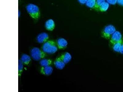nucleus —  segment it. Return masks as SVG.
Returning a JSON list of instances; mask_svg holds the SVG:
<instances>
[{
	"label": "nucleus",
	"mask_w": 123,
	"mask_h": 92,
	"mask_svg": "<svg viewBox=\"0 0 123 92\" xmlns=\"http://www.w3.org/2000/svg\"><path fill=\"white\" fill-rule=\"evenodd\" d=\"M60 57L65 64L68 63L72 58L71 54L68 52H65L62 54L60 56Z\"/></svg>",
	"instance_id": "9b49d317"
},
{
	"label": "nucleus",
	"mask_w": 123,
	"mask_h": 92,
	"mask_svg": "<svg viewBox=\"0 0 123 92\" xmlns=\"http://www.w3.org/2000/svg\"><path fill=\"white\" fill-rule=\"evenodd\" d=\"M117 3L119 5L123 6V0H117Z\"/></svg>",
	"instance_id": "aec40b11"
},
{
	"label": "nucleus",
	"mask_w": 123,
	"mask_h": 92,
	"mask_svg": "<svg viewBox=\"0 0 123 92\" xmlns=\"http://www.w3.org/2000/svg\"><path fill=\"white\" fill-rule=\"evenodd\" d=\"M105 2V0H96V4L93 9L97 10H98L100 6Z\"/></svg>",
	"instance_id": "a211bd4d"
},
{
	"label": "nucleus",
	"mask_w": 123,
	"mask_h": 92,
	"mask_svg": "<svg viewBox=\"0 0 123 92\" xmlns=\"http://www.w3.org/2000/svg\"><path fill=\"white\" fill-rule=\"evenodd\" d=\"M56 42L58 49H65L67 46L68 41L64 38H59L57 40Z\"/></svg>",
	"instance_id": "6e6552de"
},
{
	"label": "nucleus",
	"mask_w": 123,
	"mask_h": 92,
	"mask_svg": "<svg viewBox=\"0 0 123 92\" xmlns=\"http://www.w3.org/2000/svg\"><path fill=\"white\" fill-rule=\"evenodd\" d=\"M45 27L47 30L52 31L55 27V24L54 21L52 19H48L45 23Z\"/></svg>",
	"instance_id": "9d476101"
},
{
	"label": "nucleus",
	"mask_w": 123,
	"mask_h": 92,
	"mask_svg": "<svg viewBox=\"0 0 123 92\" xmlns=\"http://www.w3.org/2000/svg\"><path fill=\"white\" fill-rule=\"evenodd\" d=\"M46 53L42 50L37 47H34L31 51V55L35 61H39L44 58L46 56Z\"/></svg>",
	"instance_id": "7ed1b4c3"
},
{
	"label": "nucleus",
	"mask_w": 123,
	"mask_h": 92,
	"mask_svg": "<svg viewBox=\"0 0 123 92\" xmlns=\"http://www.w3.org/2000/svg\"><path fill=\"white\" fill-rule=\"evenodd\" d=\"M110 40V42L113 45L116 43L121 41L122 40V36L120 32L116 31L112 35Z\"/></svg>",
	"instance_id": "39448f33"
},
{
	"label": "nucleus",
	"mask_w": 123,
	"mask_h": 92,
	"mask_svg": "<svg viewBox=\"0 0 123 92\" xmlns=\"http://www.w3.org/2000/svg\"><path fill=\"white\" fill-rule=\"evenodd\" d=\"M58 47L56 42L53 40H48L43 45L42 50L45 53L53 54L57 51Z\"/></svg>",
	"instance_id": "f257e3e1"
},
{
	"label": "nucleus",
	"mask_w": 123,
	"mask_h": 92,
	"mask_svg": "<svg viewBox=\"0 0 123 92\" xmlns=\"http://www.w3.org/2000/svg\"><path fill=\"white\" fill-rule=\"evenodd\" d=\"M107 3L112 5H115L117 3V0H106Z\"/></svg>",
	"instance_id": "6ab92c4d"
},
{
	"label": "nucleus",
	"mask_w": 123,
	"mask_h": 92,
	"mask_svg": "<svg viewBox=\"0 0 123 92\" xmlns=\"http://www.w3.org/2000/svg\"><path fill=\"white\" fill-rule=\"evenodd\" d=\"M119 52L122 54H123V40L122 42L121 47Z\"/></svg>",
	"instance_id": "4be33fe9"
},
{
	"label": "nucleus",
	"mask_w": 123,
	"mask_h": 92,
	"mask_svg": "<svg viewBox=\"0 0 123 92\" xmlns=\"http://www.w3.org/2000/svg\"><path fill=\"white\" fill-rule=\"evenodd\" d=\"M80 3L82 4H86L87 0H78Z\"/></svg>",
	"instance_id": "412c9836"
},
{
	"label": "nucleus",
	"mask_w": 123,
	"mask_h": 92,
	"mask_svg": "<svg viewBox=\"0 0 123 92\" xmlns=\"http://www.w3.org/2000/svg\"><path fill=\"white\" fill-rule=\"evenodd\" d=\"M21 60L24 64L27 65L29 64L31 61L30 57L26 54H24L22 55Z\"/></svg>",
	"instance_id": "f8f14e48"
},
{
	"label": "nucleus",
	"mask_w": 123,
	"mask_h": 92,
	"mask_svg": "<svg viewBox=\"0 0 123 92\" xmlns=\"http://www.w3.org/2000/svg\"><path fill=\"white\" fill-rule=\"evenodd\" d=\"M49 35L47 33H42L38 34L37 37V42L39 43H44L48 40Z\"/></svg>",
	"instance_id": "423d86ee"
},
{
	"label": "nucleus",
	"mask_w": 123,
	"mask_h": 92,
	"mask_svg": "<svg viewBox=\"0 0 123 92\" xmlns=\"http://www.w3.org/2000/svg\"><path fill=\"white\" fill-rule=\"evenodd\" d=\"M123 40L113 45V49L114 51L116 52H119Z\"/></svg>",
	"instance_id": "4468645a"
},
{
	"label": "nucleus",
	"mask_w": 123,
	"mask_h": 92,
	"mask_svg": "<svg viewBox=\"0 0 123 92\" xmlns=\"http://www.w3.org/2000/svg\"><path fill=\"white\" fill-rule=\"evenodd\" d=\"M27 13L30 17L35 20H38L40 16V12L39 7L35 4H30L26 6Z\"/></svg>",
	"instance_id": "f03ea898"
},
{
	"label": "nucleus",
	"mask_w": 123,
	"mask_h": 92,
	"mask_svg": "<svg viewBox=\"0 0 123 92\" xmlns=\"http://www.w3.org/2000/svg\"><path fill=\"white\" fill-rule=\"evenodd\" d=\"M54 64L57 69L62 70L64 68L66 64L60 57L55 59Z\"/></svg>",
	"instance_id": "1a4fd4ad"
},
{
	"label": "nucleus",
	"mask_w": 123,
	"mask_h": 92,
	"mask_svg": "<svg viewBox=\"0 0 123 92\" xmlns=\"http://www.w3.org/2000/svg\"><path fill=\"white\" fill-rule=\"evenodd\" d=\"M109 7V4L107 2H105L100 6L99 10L101 12H106Z\"/></svg>",
	"instance_id": "dca6fc26"
},
{
	"label": "nucleus",
	"mask_w": 123,
	"mask_h": 92,
	"mask_svg": "<svg viewBox=\"0 0 123 92\" xmlns=\"http://www.w3.org/2000/svg\"><path fill=\"white\" fill-rule=\"evenodd\" d=\"M116 31V29L113 26L108 25L106 26L102 31V37L105 39H109Z\"/></svg>",
	"instance_id": "20e7f679"
},
{
	"label": "nucleus",
	"mask_w": 123,
	"mask_h": 92,
	"mask_svg": "<svg viewBox=\"0 0 123 92\" xmlns=\"http://www.w3.org/2000/svg\"><path fill=\"white\" fill-rule=\"evenodd\" d=\"M53 68L50 66L42 67L41 68L40 73L43 75H51L53 72Z\"/></svg>",
	"instance_id": "0eeeda50"
},
{
	"label": "nucleus",
	"mask_w": 123,
	"mask_h": 92,
	"mask_svg": "<svg viewBox=\"0 0 123 92\" xmlns=\"http://www.w3.org/2000/svg\"><path fill=\"white\" fill-rule=\"evenodd\" d=\"M96 0H87L86 3L87 6L90 8H94L96 4Z\"/></svg>",
	"instance_id": "f3484780"
},
{
	"label": "nucleus",
	"mask_w": 123,
	"mask_h": 92,
	"mask_svg": "<svg viewBox=\"0 0 123 92\" xmlns=\"http://www.w3.org/2000/svg\"><path fill=\"white\" fill-rule=\"evenodd\" d=\"M24 63L21 60L18 61V76H21L24 69Z\"/></svg>",
	"instance_id": "2eb2a0df"
},
{
	"label": "nucleus",
	"mask_w": 123,
	"mask_h": 92,
	"mask_svg": "<svg viewBox=\"0 0 123 92\" xmlns=\"http://www.w3.org/2000/svg\"><path fill=\"white\" fill-rule=\"evenodd\" d=\"M52 62V60L50 59L43 58L41 60L39 63L42 67H45L50 66Z\"/></svg>",
	"instance_id": "ddd939ff"
}]
</instances>
